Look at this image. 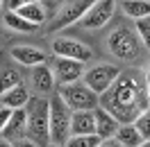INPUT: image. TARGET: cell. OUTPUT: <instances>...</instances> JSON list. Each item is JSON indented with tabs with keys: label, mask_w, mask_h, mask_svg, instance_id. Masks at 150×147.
<instances>
[{
	"label": "cell",
	"mask_w": 150,
	"mask_h": 147,
	"mask_svg": "<svg viewBox=\"0 0 150 147\" xmlns=\"http://www.w3.org/2000/svg\"><path fill=\"white\" fill-rule=\"evenodd\" d=\"M100 106L105 111H109L121 125H134L141 113L150 111L146 73L123 70L116 84L100 97Z\"/></svg>",
	"instance_id": "6da1fadb"
},
{
	"label": "cell",
	"mask_w": 150,
	"mask_h": 147,
	"mask_svg": "<svg viewBox=\"0 0 150 147\" xmlns=\"http://www.w3.org/2000/svg\"><path fill=\"white\" fill-rule=\"evenodd\" d=\"M28 138L37 145H50V100L41 95H32L28 102Z\"/></svg>",
	"instance_id": "7a4b0ae2"
},
{
	"label": "cell",
	"mask_w": 150,
	"mask_h": 147,
	"mask_svg": "<svg viewBox=\"0 0 150 147\" xmlns=\"http://www.w3.org/2000/svg\"><path fill=\"white\" fill-rule=\"evenodd\" d=\"M71 120L73 109L62 100V95L55 93L50 97V145L66 147L71 140Z\"/></svg>",
	"instance_id": "3957f363"
},
{
	"label": "cell",
	"mask_w": 150,
	"mask_h": 147,
	"mask_svg": "<svg viewBox=\"0 0 150 147\" xmlns=\"http://www.w3.org/2000/svg\"><path fill=\"white\" fill-rule=\"evenodd\" d=\"M57 93L62 95V100L73 111H96V109H100V95H96L84 82L59 86Z\"/></svg>",
	"instance_id": "277c9868"
},
{
	"label": "cell",
	"mask_w": 150,
	"mask_h": 147,
	"mask_svg": "<svg viewBox=\"0 0 150 147\" xmlns=\"http://www.w3.org/2000/svg\"><path fill=\"white\" fill-rule=\"evenodd\" d=\"M107 48L114 57L132 61L139 57V34H134L130 27H116L107 36Z\"/></svg>",
	"instance_id": "5b68a950"
},
{
	"label": "cell",
	"mask_w": 150,
	"mask_h": 147,
	"mask_svg": "<svg viewBox=\"0 0 150 147\" xmlns=\"http://www.w3.org/2000/svg\"><path fill=\"white\" fill-rule=\"evenodd\" d=\"M118 77H121V70H118L116 66H112V64H98V66H91V68L84 73L82 82H84L96 95L103 97L105 93L116 84Z\"/></svg>",
	"instance_id": "8992f818"
},
{
	"label": "cell",
	"mask_w": 150,
	"mask_h": 147,
	"mask_svg": "<svg viewBox=\"0 0 150 147\" xmlns=\"http://www.w3.org/2000/svg\"><path fill=\"white\" fill-rule=\"evenodd\" d=\"M52 52H55V57L73 59V61H80V64H86V61L93 59V50L89 46H84L77 38H66V36H59L52 41Z\"/></svg>",
	"instance_id": "52a82bcc"
},
{
	"label": "cell",
	"mask_w": 150,
	"mask_h": 147,
	"mask_svg": "<svg viewBox=\"0 0 150 147\" xmlns=\"http://www.w3.org/2000/svg\"><path fill=\"white\" fill-rule=\"evenodd\" d=\"M91 5H93V2H84V0L64 2L48 29H50V32H57V29H64V27H68V25H73V23H80V20L84 18V14L91 9Z\"/></svg>",
	"instance_id": "ba28073f"
},
{
	"label": "cell",
	"mask_w": 150,
	"mask_h": 147,
	"mask_svg": "<svg viewBox=\"0 0 150 147\" xmlns=\"http://www.w3.org/2000/svg\"><path fill=\"white\" fill-rule=\"evenodd\" d=\"M114 11H116V2L112 0H98L91 5V9L84 14V18L80 20V25L86 29H98V27H105L109 20H112Z\"/></svg>",
	"instance_id": "9c48e42d"
},
{
	"label": "cell",
	"mask_w": 150,
	"mask_h": 147,
	"mask_svg": "<svg viewBox=\"0 0 150 147\" xmlns=\"http://www.w3.org/2000/svg\"><path fill=\"white\" fill-rule=\"evenodd\" d=\"M52 73H55V79L59 86H68V84H75L84 77V64L80 61H73V59H62L57 57L55 66H52Z\"/></svg>",
	"instance_id": "30bf717a"
},
{
	"label": "cell",
	"mask_w": 150,
	"mask_h": 147,
	"mask_svg": "<svg viewBox=\"0 0 150 147\" xmlns=\"http://www.w3.org/2000/svg\"><path fill=\"white\" fill-rule=\"evenodd\" d=\"M2 138L9 140V143H16V140H23L28 138V111L25 109H18L11 113L7 127L2 131Z\"/></svg>",
	"instance_id": "8fae6325"
},
{
	"label": "cell",
	"mask_w": 150,
	"mask_h": 147,
	"mask_svg": "<svg viewBox=\"0 0 150 147\" xmlns=\"http://www.w3.org/2000/svg\"><path fill=\"white\" fill-rule=\"evenodd\" d=\"M118 129H121V122L109 111H105L103 106L96 109V136H100L103 140H109V138H116Z\"/></svg>",
	"instance_id": "7c38bea8"
},
{
	"label": "cell",
	"mask_w": 150,
	"mask_h": 147,
	"mask_svg": "<svg viewBox=\"0 0 150 147\" xmlns=\"http://www.w3.org/2000/svg\"><path fill=\"white\" fill-rule=\"evenodd\" d=\"M96 134V111H73L71 136H91Z\"/></svg>",
	"instance_id": "4fadbf2b"
},
{
	"label": "cell",
	"mask_w": 150,
	"mask_h": 147,
	"mask_svg": "<svg viewBox=\"0 0 150 147\" xmlns=\"http://www.w3.org/2000/svg\"><path fill=\"white\" fill-rule=\"evenodd\" d=\"M32 86L37 88V93H41V95H48V93L55 91V73H52V68H48L46 64L43 66H37V68H32Z\"/></svg>",
	"instance_id": "5bb4252c"
},
{
	"label": "cell",
	"mask_w": 150,
	"mask_h": 147,
	"mask_svg": "<svg viewBox=\"0 0 150 147\" xmlns=\"http://www.w3.org/2000/svg\"><path fill=\"white\" fill-rule=\"evenodd\" d=\"M11 59H16L18 64L28 66V68H37V66L46 64V55H43L39 48H30V46L11 48Z\"/></svg>",
	"instance_id": "9a60e30c"
},
{
	"label": "cell",
	"mask_w": 150,
	"mask_h": 147,
	"mask_svg": "<svg viewBox=\"0 0 150 147\" xmlns=\"http://www.w3.org/2000/svg\"><path fill=\"white\" fill-rule=\"evenodd\" d=\"M30 95L28 88L21 84V86H16V88H11V91H7L2 97H0V102H2V106H7V109L11 111H18V109H25L28 106V102H30Z\"/></svg>",
	"instance_id": "2e32d148"
},
{
	"label": "cell",
	"mask_w": 150,
	"mask_h": 147,
	"mask_svg": "<svg viewBox=\"0 0 150 147\" xmlns=\"http://www.w3.org/2000/svg\"><path fill=\"white\" fill-rule=\"evenodd\" d=\"M16 14L23 16L28 23H32V25H37V27H39V25H43L48 9H46V2H30V0H28V2H25Z\"/></svg>",
	"instance_id": "e0dca14e"
},
{
	"label": "cell",
	"mask_w": 150,
	"mask_h": 147,
	"mask_svg": "<svg viewBox=\"0 0 150 147\" xmlns=\"http://www.w3.org/2000/svg\"><path fill=\"white\" fill-rule=\"evenodd\" d=\"M121 9L134 20H143L150 16V0H125L121 2Z\"/></svg>",
	"instance_id": "ac0fdd59"
},
{
	"label": "cell",
	"mask_w": 150,
	"mask_h": 147,
	"mask_svg": "<svg viewBox=\"0 0 150 147\" xmlns=\"http://www.w3.org/2000/svg\"><path fill=\"white\" fill-rule=\"evenodd\" d=\"M116 140H118L121 145H125V147H141L146 143L143 136L139 134V129L134 127V125H121L118 134H116Z\"/></svg>",
	"instance_id": "d6986e66"
},
{
	"label": "cell",
	"mask_w": 150,
	"mask_h": 147,
	"mask_svg": "<svg viewBox=\"0 0 150 147\" xmlns=\"http://www.w3.org/2000/svg\"><path fill=\"white\" fill-rule=\"evenodd\" d=\"M21 84H23L21 82V73L16 68H11V66H5V68L0 70V97H2L7 91L21 86Z\"/></svg>",
	"instance_id": "ffe728a7"
},
{
	"label": "cell",
	"mask_w": 150,
	"mask_h": 147,
	"mask_svg": "<svg viewBox=\"0 0 150 147\" xmlns=\"http://www.w3.org/2000/svg\"><path fill=\"white\" fill-rule=\"evenodd\" d=\"M5 25L9 29H16V32H34V29H37V25L28 23V20L23 18V16H18L16 11H7V14H5Z\"/></svg>",
	"instance_id": "44dd1931"
},
{
	"label": "cell",
	"mask_w": 150,
	"mask_h": 147,
	"mask_svg": "<svg viewBox=\"0 0 150 147\" xmlns=\"http://www.w3.org/2000/svg\"><path fill=\"white\" fill-rule=\"evenodd\" d=\"M103 138L91 134V136H71V140L66 143V147H100Z\"/></svg>",
	"instance_id": "7402d4cb"
},
{
	"label": "cell",
	"mask_w": 150,
	"mask_h": 147,
	"mask_svg": "<svg viewBox=\"0 0 150 147\" xmlns=\"http://www.w3.org/2000/svg\"><path fill=\"white\" fill-rule=\"evenodd\" d=\"M134 127L139 129V134L143 136V140H150V111L141 113L139 118H137V122H134Z\"/></svg>",
	"instance_id": "603a6c76"
},
{
	"label": "cell",
	"mask_w": 150,
	"mask_h": 147,
	"mask_svg": "<svg viewBox=\"0 0 150 147\" xmlns=\"http://www.w3.org/2000/svg\"><path fill=\"white\" fill-rule=\"evenodd\" d=\"M137 34L143 41V46L150 50V16L143 18V20H137Z\"/></svg>",
	"instance_id": "cb8c5ba5"
},
{
	"label": "cell",
	"mask_w": 150,
	"mask_h": 147,
	"mask_svg": "<svg viewBox=\"0 0 150 147\" xmlns=\"http://www.w3.org/2000/svg\"><path fill=\"white\" fill-rule=\"evenodd\" d=\"M11 113H14L11 109H7V106H0V134L5 131V127H7V122H9V118H11Z\"/></svg>",
	"instance_id": "d4e9b609"
},
{
	"label": "cell",
	"mask_w": 150,
	"mask_h": 147,
	"mask_svg": "<svg viewBox=\"0 0 150 147\" xmlns=\"http://www.w3.org/2000/svg\"><path fill=\"white\" fill-rule=\"evenodd\" d=\"M25 2H28V0H7L5 5H7V11H18Z\"/></svg>",
	"instance_id": "484cf974"
},
{
	"label": "cell",
	"mask_w": 150,
	"mask_h": 147,
	"mask_svg": "<svg viewBox=\"0 0 150 147\" xmlns=\"http://www.w3.org/2000/svg\"><path fill=\"white\" fill-rule=\"evenodd\" d=\"M14 147H41V145H37L34 140H30V138H23V140H16V143H11Z\"/></svg>",
	"instance_id": "4316f807"
},
{
	"label": "cell",
	"mask_w": 150,
	"mask_h": 147,
	"mask_svg": "<svg viewBox=\"0 0 150 147\" xmlns=\"http://www.w3.org/2000/svg\"><path fill=\"white\" fill-rule=\"evenodd\" d=\"M100 147H125V145H121L116 138H109V140H103V145Z\"/></svg>",
	"instance_id": "83f0119b"
},
{
	"label": "cell",
	"mask_w": 150,
	"mask_h": 147,
	"mask_svg": "<svg viewBox=\"0 0 150 147\" xmlns=\"http://www.w3.org/2000/svg\"><path fill=\"white\" fill-rule=\"evenodd\" d=\"M0 147H14V145H11L9 140H5V138H0Z\"/></svg>",
	"instance_id": "f1b7e54d"
},
{
	"label": "cell",
	"mask_w": 150,
	"mask_h": 147,
	"mask_svg": "<svg viewBox=\"0 0 150 147\" xmlns=\"http://www.w3.org/2000/svg\"><path fill=\"white\" fill-rule=\"evenodd\" d=\"M146 86H148V95H150V73H146Z\"/></svg>",
	"instance_id": "f546056e"
},
{
	"label": "cell",
	"mask_w": 150,
	"mask_h": 147,
	"mask_svg": "<svg viewBox=\"0 0 150 147\" xmlns=\"http://www.w3.org/2000/svg\"><path fill=\"white\" fill-rule=\"evenodd\" d=\"M141 147H150V140H146V143H143V145H141Z\"/></svg>",
	"instance_id": "4dcf8cb0"
},
{
	"label": "cell",
	"mask_w": 150,
	"mask_h": 147,
	"mask_svg": "<svg viewBox=\"0 0 150 147\" xmlns=\"http://www.w3.org/2000/svg\"><path fill=\"white\" fill-rule=\"evenodd\" d=\"M48 147H59V145H48Z\"/></svg>",
	"instance_id": "1f68e13d"
},
{
	"label": "cell",
	"mask_w": 150,
	"mask_h": 147,
	"mask_svg": "<svg viewBox=\"0 0 150 147\" xmlns=\"http://www.w3.org/2000/svg\"><path fill=\"white\" fill-rule=\"evenodd\" d=\"M0 5H5V2H0Z\"/></svg>",
	"instance_id": "d6a6232c"
},
{
	"label": "cell",
	"mask_w": 150,
	"mask_h": 147,
	"mask_svg": "<svg viewBox=\"0 0 150 147\" xmlns=\"http://www.w3.org/2000/svg\"><path fill=\"white\" fill-rule=\"evenodd\" d=\"M148 73H150V70H148Z\"/></svg>",
	"instance_id": "836d02e7"
}]
</instances>
